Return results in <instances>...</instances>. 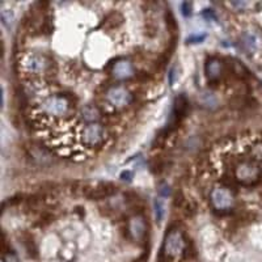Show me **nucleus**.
<instances>
[{
    "mask_svg": "<svg viewBox=\"0 0 262 262\" xmlns=\"http://www.w3.org/2000/svg\"><path fill=\"white\" fill-rule=\"evenodd\" d=\"M20 70L24 75L34 79L50 76L55 74V63L52 58L42 53H26L19 62Z\"/></svg>",
    "mask_w": 262,
    "mask_h": 262,
    "instance_id": "1",
    "label": "nucleus"
},
{
    "mask_svg": "<svg viewBox=\"0 0 262 262\" xmlns=\"http://www.w3.org/2000/svg\"><path fill=\"white\" fill-rule=\"evenodd\" d=\"M232 179L237 185L241 186H254L262 181V163L257 160L243 159L235 164L232 169Z\"/></svg>",
    "mask_w": 262,
    "mask_h": 262,
    "instance_id": "2",
    "label": "nucleus"
},
{
    "mask_svg": "<svg viewBox=\"0 0 262 262\" xmlns=\"http://www.w3.org/2000/svg\"><path fill=\"white\" fill-rule=\"evenodd\" d=\"M42 115L49 118H62L67 117L72 109V103L67 96L62 95H53L43 99L38 105Z\"/></svg>",
    "mask_w": 262,
    "mask_h": 262,
    "instance_id": "3",
    "label": "nucleus"
},
{
    "mask_svg": "<svg viewBox=\"0 0 262 262\" xmlns=\"http://www.w3.org/2000/svg\"><path fill=\"white\" fill-rule=\"evenodd\" d=\"M108 139V131L101 123H86L80 130V143L88 150H97L103 147Z\"/></svg>",
    "mask_w": 262,
    "mask_h": 262,
    "instance_id": "4",
    "label": "nucleus"
},
{
    "mask_svg": "<svg viewBox=\"0 0 262 262\" xmlns=\"http://www.w3.org/2000/svg\"><path fill=\"white\" fill-rule=\"evenodd\" d=\"M186 244V236L184 232L179 228H169L168 234H166L165 239H164L163 248L161 252L164 256L169 257V258H174L177 256H183L184 248Z\"/></svg>",
    "mask_w": 262,
    "mask_h": 262,
    "instance_id": "5",
    "label": "nucleus"
},
{
    "mask_svg": "<svg viewBox=\"0 0 262 262\" xmlns=\"http://www.w3.org/2000/svg\"><path fill=\"white\" fill-rule=\"evenodd\" d=\"M210 202L211 206L215 211H217L219 214L223 212H228L232 210L235 203V197L232 190L224 186H216L211 190L210 193Z\"/></svg>",
    "mask_w": 262,
    "mask_h": 262,
    "instance_id": "6",
    "label": "nucleus"
},
{
    "mask_svg": "<svg viewBox=\"0 0 262 262\" xmlns=\"http://www.w3.org/2000/svg\"><path fill=\"white\" fill-rule=\"evenodd\" d=\"M80 192L85 198L91 199V201H101V199H106L114 195L117 193V186L112 183H108V181L95 183L83 185L80 188Z\"/></svg>",
    "mask_w": 262,
    "mask_h": 262,
    "instance_id": "7",
    "label": "nucleus"
},
{
    "mask_svg": "<svg viewBox=\"0 0 262 262\" xmlns=\"http://www.w3.org/2000/svg\"><path fill=\"white\" fill-rule=\"evenodd\" d=\"M126 236L138 244H143L148 236L147 219L141 214L133 215L126 226Z\"/></svg>",
    "mask_w": 262,
    "mask_h": 262,
    "instance_id": "8",
    "label": "nucleus"
},
{
    "mask_svg": "<svg viewBox=\"0 0 262 262\" xmlns=\"http://www.w3.org/2000/svg\"><path fill=\"white\" fill-rule=\"evenodd\" d=\"M106 100L110 105L115 106V108H123V106L130 105L133 101V95L125 86L115 85L106 92Z\"/></svg>",
    "mask_w": 262,
    "mask_h": 262,
    "instance_id": "9",
    "label": "nucleus"
},
{
    "mask_svg": "<svg viewBox=\"0 0 262 262\" xmlns=\"http://www.w3.org/2000/svg\"><path fill=\"white\" fill-rule=\"evenodd\" d=\"M205 72L210 83H219L226 74H228L227 64L217 58H211L206 63Z\"/></svg>",
    "mask_w": 262,
    "mask_h": 262,
    "instance_id": "10",
    "label": "nucleus"
},
{
    "mask_svg": "<svg viewBox=\"0 0 262 262\" xmlns=\"http://www.w3.org/2000/svg\"><path fill=\"white\" fill-rule=\"evenodd\" d=\"M113 77L117 80H127L134 76V67L128 61H119L113 66Z\"/></svg>",
    "mask_w": 262,
    "mask_h": 262,
    "instance_id": "11",
    "label": "nucleus"
},
{
    "mask_svg": "<svg viewBox=\"0 0 262 262\" xmlns=\"http://www.w3.org/2000/svg\"><path fill=\"white\" fill-rule=\"evenodd\" d=\"M123 23V16H122L119 12H110L105 19L101 21L100 24V28H104L106 30H112V29L118 28L119 25H122Z\"/></svg>",
    "mask_w": 262,
    "mask_h": 262,
    "instance_id": "12",
    "label": "nucleus"
},
{
    "mask_svg": "<svg viewBox=\"0 0 262 262\" xmlns=\"http://www.w3.org/2000/svg\"><path fill=\"white\" fill-rule=\"evenodd\" d=\"M21 240H23V244L25 246V250L28 253L29 257H32V258H37L38 257V248L35 245L34 240H33V236L28 232H24L21 235Z\"/></svg>",
    "mask_w": 262,
    "mask_h": 262,
    "instance_id": "13",
    "label": "nucleus"
},
{
    "mask_svg": "<svg viewBox=\"0 0 262 262\" xmlns=\"http://www.w3.org/2000/svg\"><path fill=\"white\" fill-rule=\"evenodd\" d=\"M241 42H243L244 48H245L249 53H254L257 49L259 48L258 37H257L254 33H250V32L244 33L243 38H241Z\"/></svg>",
    "mask_w": 262,
    "mask_h": 262,
    "instance_id": "14",
    "label": "nucleus"
},
{
    "mask_svg": "<svg viewBox=\"0 0 262 262\" xmlns=\"http://www.w3.org/2000/svg\"><path fill=\"white\" fill-rule=\"evenodd\" d=\"M81 117L88 123H96L100 119V112L95 106H84L83 110H81Z\"/></svg>",
    "mask_w": 262,
    "mask_h": 262,
    "instance_id": "15",
    "label": "nucleus"
},
{
    "mask_svg": "<svg viewBox=\"0 0 262 262\" xmlns=\"http://www.w3.org/2000/svg\"><path fill=\"white\" fill-rule=\"evenodd\" d=\"M197 249H195V245L193 243L192 240L186 237V244H185V248H184V252H183V258L185 261H193V259L197 258Z\"/></svg>",
    "mask_w": 262,
    "mask_h": 262,
    "instance_id": "16",
    "label": "nucleus"
},
{
    "mask_svg": "<svg viewBox=\"0 0 262 262\" xmlns=\"http://www.w3.org/2000/svg\"><path fill=\"white\" fill-rule=\"evenodd\" d=\"M155 215H156L157 223H161L165 216V202H164V197H157L155 199Z\"/></svg>",
    "mask_w": 262,
    "mask_h": 262,
    "instance_id": "17",
    "label": "nucleus"
},
{
    "mask_svg": "<svg viewBox=\"0 0 262 262\" xmlns=\"http://www.w3.org/2000/svg\"><path fill=\"white\" fill-rule=\"evenodd\" d=\"M249 155L252 159L262 163V138L257 139L252 146H249Z\"/></svg>",
    "mask_w": 262,
    "mask_h": 262,
    "instance_id": "18",
    "label": "nucleus"
},
{
    "mask_svg": "<svg viewBox=\"0 0 262 262\" xmlns=\"http://www.w3.org/2000/svg\"><path fill=\"white\" fill-rule=\"evenodd\" d=\"M165 25L170 33H176L179 30V24H177L176 19H174V15L170 11H166L165 12Z\"/></svg>",
    "mask_w": 262,
    "mask_h": 262,
    "instance_id": "19",
    "label": "nucleus"
},
{
    "mask_svg": "<svg viewBox=\"0 0 262 262\" xmlns=\"http://www.w3.org/2000/svg\"><path fill=\"white\" fill-rule=\"evenodd\" d=\"M3 262H20V259L16 256V253L10 249L7 252H3Z\"/></svg>",
    "mask_w": 262,
    "mask_h": 262,
    "instance_id": "20",
    "label": "nucleus"
},
{
    "mask_svg": "<svg viewBox=\"0 0 262 262\" xmlns=\"http://www.w3.org/2000/svg\"><path fill=\"white\" fill-rule=\"evenodd\" d=\"M181 12L185 17H190L193 13V3L192 2H184L181 4Z\"/></svg>",
    "mask_w": 262,
    "mask_h": 262,
    "instance_id": "21",
    "label": "nucleus"
},
{
    "mask_svg": "<svg viewBox=\"0 0 262 262\" xmlns=\"http://www.w3.org/2000/svg\"><path fill=\"white\" fill-rule=\"evenodd\" d=\"M2 21L7 26H11L13 24V13L12 12H3L2 13Z\"/></svg>",
    "mask_w": 262,
    "mask_h": 262,
    "instance_id": "22",
    "label": "nucleus"
},
{
    "mask_svg": "<svg viewBox=\"0 0 262 262\" xmlns=\"http://www.w3.org/2000/svg\"><path fill=\"white\" fill-rule=\"evenodd\" d=\"M231 6L235 7L237 11H244L246 10V7H249V2H231Z\"/></svg>",
    "mask_w": 262,
    "mask_h": 262,
    "instance_id": "23",
    "label": "nucleus"
},
{
    "mask_svg": "<svg viewBox=\"0 0 262 262\" xmlns=\"http://www.w3.org/2000/svg\"><path fill=\"white\" fill-rule=\"evenodd\" d=\"M206 38V34H199V35H193L186 41V43H197V42H202Z\"/></svg>",
    "mask_w": 262,
    "mask_h": 262,
    "instance_id": "24",
    "label": "nucleus"
},
{
    "mask_svg": "<svg viewBox=\"0 0 262 262\" xmlns=\"http://www.w3.org/2000/svg\"><path fill=\"white\" fill-rule=\"evenodd\" d=\"M159 192H160V195H161V197L169 195V186L166 185L165 183H161V184H160Z\"/></svg>",
    "mask_w": 262,
    "mask_h": 262,
    "instance_id": "25",
    "label": "nucleus"
},
{
    "mask_svg": "<svg viewBox=\"0 0 262 262\" xmlns=\"http://www.w3.org/2000/svg\"><path fill=\"white\" fill-rule=\"evenodd\" d=\"M23 201V198H21V195H16V197H13V198H11L10 201H8V203L10 205H17V203H20V202Z\"/></svg>",
    "mask_w": 262,
    "mask_h": 262,
    "instance_id": "26",
    "label": "nucleus"
},
{
    "mask_svg": "<svg viewBox=\"0 0 262 262\" xmlns=\"http://www.w3.org/2000/svg\"><path fill=\"white\" fill-rule=\"evenodd\" d=\"M122 180H126V181H131V173L130 172H123L121 174Z\"/></svg>",
    "mask_w": 262,
    "mask_h": 262,
    "instance_id": "27",
    "label": "nucleus"
}]
</instances>
